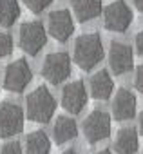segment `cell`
<instances>
[{
  "instance_id": "1",
  "label": "cell",
  "mask_w": 143,
  "mask_h": 154,
  "mask_svg": "<svg viewBox=\"0 0 143 154\" xmlns=\"http://www.w3.org/2000/svg\"><path fill=\"white\" fill-rule=\"evenodd\" d=\"M103 58V45L98 33H85L80 35L75 42L73 60L82 71L94 69Z\"/></svg>"
},
{
  "instance_id": "2",
  "label": "cell",
  "mask_w": 143,
  "mask_h": 154,
  "mask_svg": "<svg viewBox=\"0 0 143 154\" xmlns=\"http://www.w3.org/2000/svg\"><path fill=\"white\" fill-rule=\"evenodd\" d=\"M26 111H27V118L31 122L47 123L54 116L56 100L45 85H38L35 91L29 93V96L26 100Z\"/></svg>"
},
{
  "instance_id": "3",
  "label": "cell",
  "mask_w": 143,
  "mask_h": 154,
  "mask_svg": "<svg viewBox=\"0 0 143 154\" xmlns=\"http://www.w3.org/2000/svg\"><path fill=\"white\" fill-rule=\"evenodd\" d=\"M18 44L24 53H27L29 56H36L47 44V31L44 24L38 20L24 22L18 31Z\"/></svg>"
},
{
  "instance_id": "4",
  "label": "cell",
  "mask_w": 143,
  "mask_h": 154,
  "mask_svg": "<svg viewBox=\"0 0 143 154\" xmlns=\"http://www.w3.org/2000/svg\"><path fill=\"white\" fill-rule=\"evenodd\" d=\"M71 74V58L63 51L49 53L42 63V76L53 85L65 82Z\"/></svg>"
},
{
  "instance_id": "5",
  "label": "cell",
  "mask_w": 143,
  "mask_h": 154,
  "mask_svg": "<svg viewBox=\"0 0 143 154\" xmlns=\"http://www.w3.org/2000/svg\"><path fill=\"white\" fill-rule=\"evenodd\" d=\"M132 24V11L125 0H114L103 8V27L114 33H125Z\"/></svg>"
},
{
  "instance_id": "6",
  "label": "cell",
  "mask_w": 143,
  "mask_h": 154,
  "mask_svg": "<svg viewBox=\"0 0 143 154\" xmlns=\"http://www.w3.org/2000/svg\"><path fill=\"white\" fill-rule=\"evenodd\" d=\"M31 80H33V72L26 58H18L6 67L4 87L9 93H24Z\"/></svg>"
},
{
  "instance_id": "7",
  "label": "cell",
  "mask_w": 143,
  "mask_h": 154,
  "mask_svg": "<svg viewBox=\"0 0 143 154\" xmlns=\"http://www.w3.org/2000/svg\"><path fill=\"white\" fill-rule=\"evenodd\" d=\"M24 129V111L13 102L0 103V138H11Z\"/></svg>"
},
{
  "instance_id": "8",
  "label": "cell",
  "mask_w": 143,
  "mask_h": 154,
  "mask_svg": "<svg viewBox=\"0 0 143 154\" xmlns=\"http://www.w3.org/2000/svg\"><path fill=\"white\" fill-rule=\"evenodd\" d=\"M82 131L89 143H98L111 134V116L103 111H93L84 120Z\"/></svg>"
},
{
  "instance_id": "9",
  "label": "cell",
  "mask_w": 143,
  "mask_h": 154,
  "mask_svg": "<svg viewBox=\"0 0 143 154\" xmlns=\"http://www.w3.org/2000/svg\"><path fill=\"white\" fill-rule=\"evenodd\" d=\"M47 31L56 42H67L75 31L73 15L67 9H56L51 11L47 17Z\"/></svg>"
},
{
  "instance_id": "10",
  "label": "cell",
  "mask_w": 143,
  "mask_h": 154,
  "mask_svg": "<svg viewBox=\"0 0 143 154\" xmlns=\"http://www.w3.org/2000/svg\"><path fill=\"white\" fill-rule=\"evenodd\" d=\"M87 103V89L82 80L71 82L62 89V107L71 114H80Z\"/></svg>"
},
{
  "instance_id": "11",
  "label": "cell",
  "mask_w": 143,
  "mask_h": 154,
  "mask_svg": "<svg viewBox=\"0 0 143 154\" xmlns=\"http://www.w3.org/2000/svg\"><path fill=\"white\" fill-rule=\"evenodd\" d=\"M109 65L112 72L116 74H125L132 69L134 65V51L129 44L125 42H111L109 47Z\"/></svg>"
},
{
  "instance_id": "12",
  "label": "cell",
  "mask_w": 143,
  "mask_h": 154,
  "mask_svg": "<svg viewBox=\"0 0 143 154\" xmlns=\"http://www.w3.org/2000/svg\"><path fill=\"white\" fill-rule=\"evenodd\" d=\"M136 105H138L136 94L127 87H120L112 98V116L118 122L130 120L136 114Z\"/></svg>"
},
{
  "instance_id": "13",
  "label": "cell",
  "mask_w": 143,
  "mask_h": 154,
  "mask_svg": "<svg viewBox=\"0 0 143 154\" xmlns=\"http://www.w3.org/2000/svg\"><path fill=\"white\" fill-rule=\"evenodd\" d=\"M114 91V82L107 71H98L89 78V93L94 100H109Z\"/></svg>"
},
{
  "instance_id": "14",
  "label": "cell",
  "mask_w": 143,
  "mask_h": 154,
  "mask_svg": "<svg viewBox=\"0 0 143 154\" xmlns=\"http://www.w3.org/2000/svg\"><path fill=\"white\" fill-rule=\"evenodd\" d=\"M78 136V125L76 122L71 118V116H63V114H58L54 125H53V140L62 145V143H67L71 140H75Z\"/></svg>"
},
{
  "instance_id": "15",
  "label": "cell",
  "mask_w": 143,
  "mask_h": 154,
  "mask_svg": "<svg viewBox=\"0 0 143 154\" xmlns=\"http://www.w3.org/2000/svg\"><path fill=\"white\" fill-rule=\"evenodd\" d=\"M71 8L76 20L85 24L102 13V0H71Z\"/></svg>"
},
{
  "instance_id": "16",
  "label": "cell",
  "mask_w": 143,
  "mask_h": 154,
  "mask_svg": "<svg viewBox=\"0 0 143 154\" xmlns=\"http://www.w3.org/2000/svg\"><path fill=\"white\" fill-rule=\"evenodd\" d=\"M138 132L132 127H123L118 131L114 140V150L116 154H136L138 150Z\"/></svg>"
},
{
  "instance_id": "17",
  "label": "cell",
  "mask_w": 143,
  "mask_h": 154,
  "mask_svg": "<svg viewBox=\"0 0 143 154\" xmlns=\"http://www.w3.org/2000/svg\"><path fill=\"white\" fill-rule=\"evenodd\" d=\"M26 152L27 154H49L51 140L44 131H35L26 136Z\"/></svg>"
},
{
  "instance_id": "18",
  "label": "cell",
  "mask_w": 143,
  "mask_h": 154,
  "mask_svg": "<svg viewBox=\"0 0 143 154\" xmlns=\"http://www.w3.org/2000/svg\"><path fill=\"white\" fill-rule=\"evenodd\" d=\"M20 17L18 0H0V27H11Z\"/></svg>"
},
{
  "instance_id": "19",
  "label": "cell",
  "mask_w": 143,
  "mask_h": 154,
  "mask_svg": "<svg viewBox=\"0 0 143 154\" xmlns=\"http://www.w3.org/2000/svg\"><path fill=\"white\" fill-rule=\"evenodd\" d=\"M13 53V38L9 33L0 31V58L9 56Z\"/></svg>"
},
{
  "instance_id": "20",
  "label": "cell",
  "mask_w": 143,
  "mask_h": 154,
  "mask_svg": "<svg viewBox=\"0 0 143 154\" xmlns=\"http://www.w3.org/2000/svg\"><path fill=\"white\" fill-rule=\"evenodd\" d=\"M53 2V0H24V4L29 11L33 13H42L44 9L49 8V4Z\"/></svg>"
},
{
  "instance_id": "21",
  "label": "cell",
  "mask_w": 143,
  "mask_h": 154,
  "mask_svg": "<svg viewBox=\"0 0 143 154\" xmlns=\"http://www.w3.org/2000/svg\"><path fill=\"white\" fill-rule=\"evenodd\" d=\"M0 154H22V145L18 141H8L2 150H0Z\"/></svg>"
},
{
  "instance_id": "22",
  "label": "cell",
  "mask_w": 143,
  "mask_h": 154,
  "mask_svg": "<svg viewBox=\"0 0 143 154\" xmlns=\"http://www.w3.org/2000/svg\"><path fill=\"white\" fill-rule=\"evenodd\" d=\"M134 87L143 94V63H139L136 67V72H134Z\"/></svg>"
},
{
  "instance_id": "23",
  "label": "cell",
  "mask_w": 143,
  "mask_h": 154,
  "mask_svg": "<svg viewBox=\"0 0 143 154\" xmlns=\"http://www.w3.org/2000/svg\"><path fill=\"white\" fill-rule=\"evenodd\" d=\"M134 44H136V51H138V54H141V56H143V29L136 35Z\"/></svg>"
},
{
  "instance_id": "24",
  "label": "cell",
  "mask_w": 143,
  "mask_h": 154,
  "mask_svg": "<svg viewBox=\"0 0 143 154\" xmlns=\"http://www.w3.org/2000/svg\"><path fill=\"white\" fill-rule=\"evenodd\" d=\"M132 4L136 6L138 11H143V0H132Z\"/></svg>"
},
{
  "instance_id": "25",
  "label": "cell",
  "mask_w": 143,
  "mask_h": 154,
  "mask_svg": "<svg viewBox=\"0 0 143 154\" xmlns=\"http://www.w3.org/2000/svg\"><path fill=\"white\" fill-rule=\"evenodd\" d=\"M138 123H139V132L143 134V111L139 112V122H138Z\"/></svg>"
},
{
  "instance_id": "26",
  "label": "cell",
  "mask_w": 143,
  "mask_h": 154,
  "mask_svg": "<svg viewBox=\"0 0 143 154\" xmlns=\"http://www.w3.org/2000/svg\"><path fill=\"white\" fill-rule=\"evenodd\" d=\"M94 154H112L109 149H102V150H98V152H94Z\"/></svg>"
},
{
  "instance_id": "27",
  "label": "cell",
  "mask_w": 143,
  "mask_h": 154,
  "mask_svg": "<svg viewBox=\"0 0 143 154\" xmlns=\"http://www.w3.org/2000/svg\"><path fill=\"white\" fill-rule=\"evenodd\" d=\"M62 154H78L76 150H73V149H67V150H63Z\"/></svg>"
},
{
  "instance_id": "28",
  "label": "cell",
  "mask_w": 143,
  "mask_h": 154,
  "mask_svg": "<svg viewBox=\"0 0 143 154\" xmlns=\"http://www.w3.org/2000/svg\"><path fill=\"white\" fill-rule=\"evenodd\" d=\"M141 154H143V152H141Z\"/></svg>"
}]
</instances>
